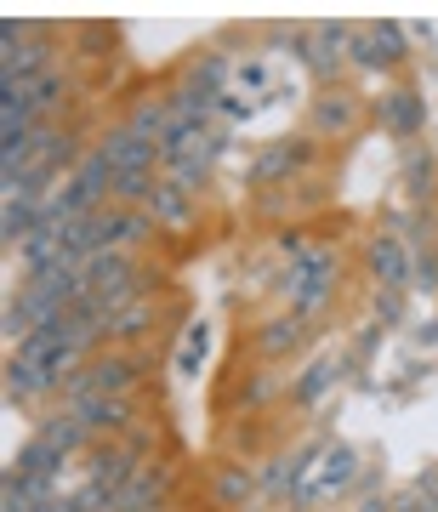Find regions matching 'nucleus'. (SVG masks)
Here are the masks:
<instances>
[{"instance_id":"nucleus-6","label":"nucleus","mask_w":438,"mask_h":512,"mask_svg":"<svg viewBox=\"0 0 438 512\" xmlns=\"http://www.w3.org/2000/svg\"><path fill=\"white\" fill-rule=\"evenodd\" d=\"M353 473H359V456H353L347 444L325 450V456H319V478H313L308 490H302V501H319V495H342L347 484H353Z\"/></svg>"},{"instance_id":"nucleus-27","label":"nucleus","mask_w":438,"mask_h":512,"mask_svg":"<svg viewBox=\"0 0 438 512\" xmlns=\"http://www.w3.org/2000/svg\"><path fill=\"white\" fill-rule=\"evenodd\" d=\"M205 359V325H194L188 330V342H183V353H177V370H183V376H194V365H200Z\"/></svg>"},{"instance_id":"nucleus-3","label":"nucleus","mask_w":438,"mask_h":512,"mask_svg":"<svg viewBox=\"0 0 438 512\" xmlns=\"http://www.w3.org/2000/svg\"><path fill=\"white\" fill-rule=\"evenodd\" d=\"M97 154H103V165H109L114 177H137V171H154L160 165V148L148 143V137H137L131 126H114L97 143Z\"/></svg>"},{"instance_id":"nucleus-18","label":"nucleus","mask_w":438,"mask_h":512,"mask_svg":"<svg viewBox=\"0 0 438 512\" xmlns=\"http://www.w3.org/2000/svg\"><path fill=\"white\" fill-rule=\"evenodd\" d=\"M40 393H57V382H46L40 370H29V365H6V399L12 404H29V399H40Z\"/></svg>"},{"instance_id":"nucleus-8","label":"nucleus","mask_w":438,"mask_h":512,"mask_svg":"<svg viewBox=\"0 0 438 512\" xmlns=\"http://www.w3.org/2000/svg\"><path fill=\"white\" fill-rule=\"evenodd\" d=\"M376 120H382L393 137H416L421 126H427V103H421L416 92H393L376 103Z\"/></svg>"},{"instance_id":"nucleus-12","label":"nucleus","mask_w":438,"mask_h":512,"mask_svg":"<svg viewBox=\"0 0 438 512\" xmlns=\"http://www.w3.org/2000/svg\"><path fill=\"white\" fill-rule=\"evenodd\" d=\"M370 274L382 279V285H399L404 291V279H410V251H404V239H393V234L370 239Z\"/></svg>"},{"instance_id":"nucleus-25","label":"nucleus","mask_w":438,"mask_h":512,"mask_svg":"<svg viewBox=\"0 0 438 512\" xmlns=\"http://www.w3.org/2000/svg\"><path fill=\"white\" fill-rule=\"evenodd\" d=\"M410 279H416V291H427V296H433V291H438V251L410 256Z\"/></svg>"},{"instance_id":"nucleus-9","label":"nucleus","mask_w":438,"mask_h":512,"mask_svg":"<svg viewBox=\"0 0 438 512\" xmlns=\"http://www.w3.org/2000/svg\"><path fill=\"white\" fill-rule=\"evenodd\" d=\"M63 461H69V456H63L52 439H40V433H35V439L23 444L18 456H12L6 478H57V467H63Z\"/></svg>"},{"instance_id":"nucleus-28","label":"nucleus","mask_w":438,"mask_h":512,"mask_svg":"<svg viewBox=\"0 0 438 512\" xmlns=\"http://www.w3.org/2000/svg\"><path fill=\"white\" fill-rule=\"evenodd\" d=\"M279 251L291 256V262H302L308 256V234H279Z\"/></svg>"},{"instance_id":"nucleus-1","label":"nucleus","mask_w":438,"mask_h":512,"mask_svg":"<svg viewBox=\"0 0 438 512\" xmlns=\"http://www.w3.org/2000/svg\"><path fill=\"white\" fill-rule=\"evenodd\" d=\"M131 382H137V359L126 353H109V359H92V365H80L74 376H63V404H80V399H126Z\"/></svg>"},{"instance_id":"nucleus-26","label":"nucleus","mask_w":438,"mask_h":512,"mask_svg":"<svg viewBox=\"0 0 438 512\" xmlns=\"http://www.w3.org/2000/svg\"><path fill=\"white\" fill-rule=\"evenodd\" d=\"M376 319H382V325H399V319H404L399 285H382V291H376Z\"/></svg>"},{"instance_id":"nucleus-16","label":"nucleus","mask_w":438,"mask_h":512,"mask_svg":"<svg viewBox=\"0 0 438 512\" xmlns=\"http://www.w3.org/2000/svg\"><path fill=\"white\" fill-rule=\"evenodd\" d=\"M40 439H52L57 450H63V456H74V450H80V444L92 439V433H86V421L74 416V410H57V416L40 421Z\"/></svg>"},{"instance_id":"nucleus-14","label":"nucleus","mask_w":438,"mask_h":512,"mask_svg":"<svg viewBox=\"0 0 438 512\" xmlns=\"http://www.w3.org/2000/svg\"><path fill=\"white\" fill-rule=\"evenodd\" d=\"M313 160L308 143H274L262 160H256V183H274V177H291V171H302V165Z\"/></svg>"},{"instance_id":"nucleus-7","label":"nucleus","mask_w":438,"mask_h":512,"mask_svg":"<svg viewBox=\"0 0 438 512\" xmlns=\"http://www.w3.org/2000/svg\"><path fill=\"white\" fill-rule=\"evenodd\" d=\"M46 57H52V40H23V46H6V63H0V86H29V80H40V69H46Z\"/></svg>"},{"instance_id":"nucleus-23","label":"nucleus","mask_w":438,"mask_h":512,"mask_svg":"<svg viewBox=\"0 0 438 512\" xmlns=\"http://www.w3.org/2000/svg\"><path fill=\"white\" fill-rule=\"evenodd\" d=\"M251 484H256V478L245 473V467H228V473H222V484H217V501H222V507H239V501L251 495Z\"/></svg>"},{"instance_id":"nucleus-21","label":"nucleus","mask_w":438,"mask_h":512,"mask_svg":"<svg viewBox=\"0 0 438 512\" xmlns=\"http://www.w3.org/2000/svg\"><path fill=\"white\" fill-rule=\"evenodd\" d=\"M330 382H336V365H330V359H319V365L296 382V404H319L330 393Z\"/></svg>"},{"instance_id":"nucleus-15","label":"nucleus","mask_w":438,"mask_h":512,"mask_svg":"<svg viewBox=\"0 0 438 512\" xmlns=\"http://www.w3.org/2000/svg\"><path fill=\"white\" fill-rule=\"evenodd\" d=\"M302 330H308V319H302V313H291V319H268V325H262V336H256V348L268 353V359H285L291 348H302Z\"/></svg>"},{"instance_id":"nucleus-17","label":"nucleus","mask_w":438,"mask_h":512,"mask_svg":"<svg viewBox=\"0 0 438 512\" xmlns=\"http://www.w3.org/2000/svg\"><path fill=\"white\" fill-rule=\"evenodd\" d=\"M35 228H40V200H6V217H0V239L6 245H23Z\"/></svg>"},{"instance_id":"nucleus-5","label":"nucleus","mask_w":438,"mask_h":512,"mask_svg":"<svg viewBox=\"0 0 438 512\" xmlns=\"http://www.w3.org/2000/svg\"><path fill=\"white\" fill-rule=\"evenodd\" d=\"M143 211H148L154 228H188V222H194V194H188L183 183H154Z\"/></svg>"},{"instance_id":"nucleus-11","label":"nucleus","mask_w":438,"mask_h":512,"mask_svg":"<svg viewBox=\"0 0 438 512\" xmlns=\"http://www.w3.org/2000/svg\"><path fill=\"white\" fill-rule=\"evenodd\" d=\"M63 410H74V416L86 421V433H120V427H131V399H80V404H63Z\"/></svg>"},{"instance_id":"nucleus-13","label":"nucleus","mask_w":438,"mask_h":512,"mask_svg":"<svg viewBox=\"0 0 438 512\" xmlns=\"http://www.w3.org/2000/svg\"><path fill=\"white\" fill-rule=\"evenodd\" d=\"M126 126L137 131V137H148V143L160 148L165 137L177 131V109H171V97H143V103H137V114H131Z\"/></svg>"},{"instance_id":"nucleus-32","label":"nucleus","mask_w":438,"mask_h":512,"mask_svg":"<svg viewBox=\"0 0 438 512\" xmlns=\"http://www.w3.org/2000/svg\"><path fill=\"white\" fill-rule=\"evenodd\" d=\"M433 228H438V194H433Z\"/></svg>"},{"instance_id":"nucleus-31","label":"nucleus","mask_w":438,"mask_h":512,"mask_svg":"<svg viewBox=\"0 0 438 512\" xmlns=\"http://www.w3.org/2000/svg\"><path fill=\"white\" fill-rule=\"evenodd\" d=\"M359 512H393V501H365Z\"/></svg>"},{"instance_id":"nucleus-10","label":"nucleus","mask_w":438,"mask_h":512,"mask_svg":"<svg viewBox=\"0 0 438 512\" xmlns=\"http://www.w3.org/2000/svg\"><path fill=\"white\" fill-rule=\"evenodd\" d=\"M353 46V29H342V23H319L308 35V63L313 74H336L342 69V52Z\"/></svg>"},{"instance_id":"nucleus-22","label":"nucleus","mask_w":438,"mask_h":512,"mask_svg":"<svg viewBox=\"0 0 438 512\" xmlns=\"http://www.w3.org/2000/svg\"><path fill=\"white\" fill-rule=\"evenodd\" d=\"M143 325H148V302H131V308H120L109 319V336L114 342H131V336H143Z\"/></svg>"},{"instance_id":"nucleus-30","label":"nucleus","mask_w":438,"mask_h":512,"mask_svg":"<svg viewBox=\"0 0 438 512\" xmlns=\"http://www.w3.org/2000/svg\"><path fill=\"white\" fill-rule=\"evenodd\" d=\"M268 393H274V382H268V376H256V382L245 387V404H262V399H268Z\"/></svg>"},{"instance_id":"nucleus-20","label":"nucleus","mask_w":438,"mask_h":512,"mask_svg":"<svg viewBox=\"0 0 438 512\" xmlns=\"http://www.w3.org/2000/svg\"><path fill=\"white\" fill-rule=\"evenodd\" d=\"M12 92H23V97H29V103H35L40 114H46V109L57 103V97L69 92V80H63V74H40V80H29V86H12Z\"/></svg>"},{"instance_id":"nucleus-24","label":"nucleus","mask_w":438,"mask_h":512,"mask_svg":"<svg viewBox=\"0 0 438 512\" xmlns=\"http://www.w3.org/2000/svg\"><path fill=\"white\" fill-rule=\"evenodd\" d=\"M353 126V97H325L319 103V131H347Z\"/></svg>"},{"instance_id":"nucleus-19","label":"nucleus","mask_w":438,"mask_h":512,"mask_svg":"<svg viewBox=\"0 0 438 512\" xmlns=\"http://www.w3.org/2000/svg\"><path fill=\"white\" fill-rule=\"evenodd\" d=\"M433 183H438V160L416 148V154L404 160V188H410L416 200H433Z\"/></svg>"},{"instance_id":"nucleus-2","label":"nucleus","mask_w":438,"mask_h":512,"mask_svg":"<svg viewBox=\"0 0 438 512\" xmlns=\"http://www.w3.org/2000/svg\"><path fill=\"white\" fill-rule=\"evenodd\" d=\"M336 251H308L302 262H291V279H285V296H291V313H302V319H313V313L330 302V291H336Z\"/></svg>"},{"instance_id":"nucleus-4","label":"nucleus","mask_w":438,"mask_h":512,"mask_svg":"<svg viewBox=\"0 0 438 512\" xmlns=\"http://www.w3.org/2000/svg\"><path fill=\"white\" fill-rule=\"evenodd\" d=\"M347 52H353V63H359V69H393V63L404 57V29H399V23H376V29H359Z\"/></svg>"},{"instance_id":"nucleus-29","label":"nucleus","mask_w":438,"mask_h":512,"mask_svg":"<svg viewBox=\"0 0 438 512\" xmlns=\"http://www.w3.org/2000/svg\"><path fill=\"white\" fill-rule=\"evenodd\" d=\"M239 80H245V86H251V92H262V86H268V69H262V63H245V69H239Z\"/></svg>"}]
</instances>
